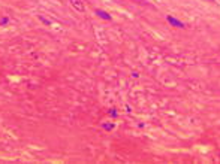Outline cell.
I'll use <instances>...</instances> for the list:
<instances>
[{
	"instance_id": "obj_1",
	"label": "cell",
	"mask_w": 220,
	"mask_h": 164,
	"mask_svg": "<svg viewBox=\"0 0 220 164\" xmlns=\"http://www.w3.org/2000/svg\"><path fill=\"white\" fill-rule=\"evenodd\" d=\"M166 20H168V22H169L171 25H174V27H178V29H183V27H184V24H183L181 21H178L177 18H174V16H171V15L166 16Z\"/></svg>"
},
{
	"instance_id": "obj_2",
	"label": "cell",
	"mask_w": 220,
	"mask_h": 164,
	"mask_svg": "<svg viewBox=\"0 0 220 164\" xmlns=\"http://www.w3.org/2000/svg\"><path fill=\"white\" fill-rule=\"evenodd\" d=\"M70 2V5H72L76 11H84V6H82V3H81V0H69Z\"/></svg>"
},
{
	"instance_id": "obj_3",
	"label": "cell",
	"mask_w": 220,
	"mask_h": 164,
	"mask_svg": "<svg viewBox=\"0 0 220 164\" xmlns=\"http://www.w3.org/2000/svg\"><path fill=\"white\" fill-rule=\"evenodd\" d=\"M96 15H98V16H100V18H103V20H107V21H109V20H111V15H108L105 11H100V9H98V11H96Z\"/></svg>"
},
{
	"instance_id": "obj_4",
	"label": "cell",
	"mask_w": 220,
	"mask_h": 164,
	"mask_svg": "<svg viewBox=\"0 0 220 164\" xmlns=\"http://www.w3.org/2000/svg\"><path fill=\"white\" fill-rule=\"evenodd\" d=\"M103 128H105V130H111V128H112V124H111V125H109V124H105Z\"/></svg>"
},
{
	"instance_id": "obj_5",
	"label": "cell",
	"mask_w": 220,
	"mask_h": 164,
	"mask_svg": "<svg viewBox=\"0 0 220 164\" xmlns=\"http://www.w3.org/2000/svg\"><path fill=\"white\" fill-rule=\"evenodd\" d=\"M41 21H42V22H45V24H48V25L51 24V22H50L48 20H45V18H43V16H41Z\"/></svg>"
},
{
	"instance_id": "obj_6",
	"label": "cell",
	"mask_w": 220,
	"mask_h": 164,
	"mask_svg": "<svg viewBox=\"0 0 220 164\" xmlns=\"http://www.w3.org/2000/svg\"><path fill=\"white\" fill-rule=\"evenodd\" d=\"M6 22H8V18H2V21H0V24H2V25L6 24Z\"/></svg>"
},
{
	"instance_id": "obj_7",
	"label": "cell",
	"mask_w": 220,
	"mask_h": 164,
	"mask_svg": "<svg viewBox=\"0 0 220 164\" xmlns=\"http://www.w3.org/2000/svg\"><path fill=\"white\" fill-rule=\"evenodd\" d=\"M208 2H213V3H214V0H208Z\"/></svg>"
}]
</instances>
